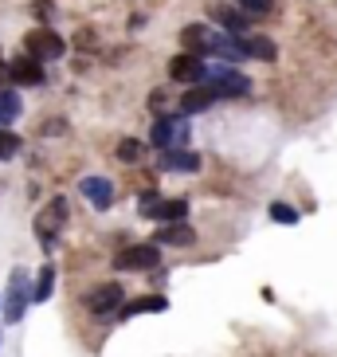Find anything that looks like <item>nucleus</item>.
Listing matches in <instances>:
<instances>
[{
    "label": "nucleus",
    "instance_id": "23",
    "mask_svg": "<svg viewBox=\"0 0 337 357\" xmlns=\"http://www.w3.org/2000/svg\"><path fill=\"white\" fill-rule=\"evenodd\" d=\"M271 220L274 224H298L302 216H298V208H290V204H283V200H274L271 204Z\"/></svg>",
    "mask_w": 337,
    "mask_h": 357
},
{
    "label": "nucleus",
    "instance_id": "22",
    "mask_svg": "<svg viewBox=\"0 0 337 357\" xmlns=\"http://www.w3.org/2000/svg\"><path fill=\"white\" fill-rule=\"evenodd\" d=\"M247 52H251L255 59H274V43L263 40V36H247Z\"/></svg>",
    "mask_w": 337,
    "mask_h": 357
},
{
    "label": "nucleus",
    "instance_id": "16",
    "mask_svg": "<svg viewBox=\"0 0 337 357\" xmlns=\"http://www.w3.org/2000/svg\"><path fill=\"white\" fill-rule=\"evenodd\" d=\"M216 98H220V95H216L208 83H201V86H192L189 95L180 98V110H185V114H196V110H208Z\"/></svg>",
    "mask_w": 337,
    "mask_h": 357
},
{
    "label": "nucleus",
    "instance_id": "13",
    "mask_svg": "<svg viewBox=\"0 0 337 357\" xmlns=\"http://www.w3.org/2000/svg\"><path fill=\"white\" fill-rule=\"evenodd\" d=\"M192 240H196V231H192V224H185V220L165 224V228L157 231V243H161V248H189Z\"/></svg>",
    "mask_w": 337,
    "mask_h": 357
},
{
    "label": "nucleus",
    "instance_id": "17",
    "mask_svg": "<svg viewBox=\"0 0 337 357\" xmlns=\"http://www.w3.org/2000/svg\"><path fill=\"white\" fill-rule=\"evenodd\" d=\"M212 20L224 24V32H235V36L247 32V16L235 12V8H228V4H212Z\"/></svg>",
    "mask_w": 337,
    "mask_h": 357
},
{
    "label": "nucleus",
    "instance_id": "3",
    "mask_svg": "<svg viewBox=\"0 0 337 357\" xmlns=\"http://www.w3.org/2000/svg\"><path fill=\"white\" fill-rule=\"evenodd\" d=\"M63 220H67V200L55 197L52 204L36 216V236H40L43 248H52V243H55V236H59V228H63Z\"/></svg>",
    "mask_w": 337,
    "mask_h": 357
},
{
    "label": "nucleus",
    "instance_id": "19",
    "mask_svg": "<svg viewBox=\"0 0 337 357\" xmlns=\"http://www.w3.org/2000/svg\"><path fill=\"white\" fill-rule=\"evenodd\" d=\"M20 110H24V102L12 91H0V130L8 126V122H16L20 118Z\"/></svg>",
    "mask_w": 337,
    "mask_h": 357
},
{
    "label": "nucleus",
    "instance_id": "10",
    "mask_svg": "<svg viewBox=\"0 0 337 357\" xmlns=\"http://www.w3.org/2000/svg\"><path fill=\"white\" fill-rule=\"evenodd\" d=\"M212 55H220L224 63H243L251 52H247V40H240L232 32H220V36H212Z\"/></svg>",
    "mask_w": 337,
    "mask_h": 357
},
{
    "label": "nucleus",
    "instance_id": "18",
    "mask_svg": "<svg viewBox=\"0 0 337 357\" xmlns=\"http://www.w3.org/2000/svg\"><path fill=\"white\" fill-rule=\"evenodd\" d=\"M52 291H55V267H52V263H43L40 275H36L32 298H36V303H47V298H52Z\"/></svg>",
    "mask_w": 337,
    "mask_h": 357
},
{
    "label": "nucleus",
    "instance_id": "7",
    "mask_svg": "<svg viewBox=\"0 0 337 357\" xmlns=\"http://www.w3.org/2000/svg\"><path fill=\"white\" fill-rule=\"evenodd\" d=\"M28 55H36L40 63H47V59H59V55H63V40H59L52 28H36V32L28 36Z\"/></svg>",
    "mask_w": 337,
    "mask_h": 357
},
{
    "label": "nucleus",
    "instance_id": "12",
    "mask_svg": "<svg viewBox=\"0 0 337 357\" xmlns=\"http://www.w3.org/2000/svg\"><path fill=\"white\" fill-rule=\"evenodd\" d=\"M165 173H201V153H189V149H161L157 161Z\"/></svg>",
    "mask_w": 337,
    "mask_h": 357
},
{
    "label": "nucleus",
    "instance_id": "15",
    "mask_svg": "<svg viewBox=\"0 0 337 357\" xmlns=\"http://www.w3.org/2000/svg\"><path fill=\"white\" fill-rule=\"evenodd\" d=\"M146 216H153V220H165V224H177L189 216V200H161V204H153V208H146Z\"/></svg>",
    "mask_w": 337,
    "mask_h": 357
},
{
    "label": "nucleus",
    "instance_id": "2",
    "mask_svg": "<svg viewBox=\"0 0 337 357\" xmlns=\"http://www.w3.org/2000/svg\"><path fill=\"white\" fill-rule=\"evenodd\" d=\"M28 303H36V298H32V287H28V271H24V267H12L8 303H4V314H8V322H20L24 310H28Z\"/></svg>",
    "mask_w": 337,
    "mask_h": 357
},
{
    "label": "nucleus",
    "instance_id": "5",
    "mask_svg": "<svg viewBox=\"0 0 337 357\" xmlns=\"http://www.w3.org/2000/svg\"><path fill=\"white\" fill-rule=\"evenodd\" d=\"M185 137H189V122H185V118H157L149 142H153L157 149H177Z\"/></svg>",
    "mask_w": 337,
    "mask_h": 357
},
{
    "label": "nucleus",
    "instance_id": "24",
    "mask_svg": "<svg viewBox=\"0 0 337 357\" xmlns=\"http://www.w3.org/2000/svg\"><path fill=\"white\" fill-rule=\"evenodd\" d=\"M16 153H20V137L12 130H0V161H12Z\"/></svg>",
    "mask_w": 337,
    "mask_h": 357
},
{
    "label": "nucleus",
    "instance_id": "20",
    "mask_svg": "<svg viewBox=\"0 0 337 357\" xmlns=\"http://www.w3.org/2000/svg\"><path fill=\"white\" fill-rule=\"evenodd\" d=\"M141 158H146V146H141L137 137H126V142H118V161H122V165H137Z\"/></svg>",
    "mask_w": 337,
    "mask_h": 357
},
{
    "label": "nucleus",
    "instance_id": "1",
    "mask_svg": "<svg viewBox=\"0 0 337 357\" xmlns=\"http://www.w3.org/2000/svg\"><path fill=\"white\" fill-rule=\"evenodd\" d=\"M204 83H208L220 98H240V95H247V91H251L247 75H240L232 63H224V67H208V71H204Z\"/></svg>",
    "mask_w": 337,
    "mask_h": 357
},
{
    "label": "nucleus",
    "instance_id": "9",
    "mask_svg": "<svg viewBox=\"0 0 337 357\" xmlns=\"http://www.w3.org/2000/svg\"><path fill=\"white\" fill-rule=\"evenodd\" d=\"M79 192H83V197L91 200V208H98V212H106L114 204V185L106 177H83L79 181Z\"/></svg>",
    "mask_w": 337,
    "mask_h": 357
},
{
    "label": "nucleus",
    "instance_id": "8",
    "mask_svg": "<svg viewBox=\"0 0 337 357\" xmlns=\"http://www.w3.org/2000/svg\"><path fill=\"white\" fill-rule=\"evenodd\" d=\"M8 79L16 86H40L43 83V63L36 59V55H20V59L8 63Z\"/></svg>",
    "mask_w": 337,
    "mask_h": 357
},
{
    "label": "nucleus",
    "instance_id": "6",
    "mask_svg": "<svg viewBox=\"0 0 337 357\" xmlns=\"http://www.w3.org/2000/svg\"><path fill=\"white\" fill-rule=\"evenodd\" d=\"M204 55H192V52H180L173 63H168V79L177 83H204Z\"/></svg>",
    "mask_w": 337,
    "mask_h": 357
},
{
    "label": "nucleus",
    "instance_id": "14",
    "mask_svg": "<svg viewBox=\"0 0 337 357\" xmlns=\"http://www.w3.org/2000/svg\"><path fill=\"white\" fill-rule=\"evenodd\" d=\"M180 43H185V52H192V55H212V32L204 24H189V28L180 32Z\"/></svg>",
    "mask_w": 337,
    "mask_h": 357
},
{
    "label": "nucleus",
    "instance_id": "21",
    "mask_svg": "<svg viewBox=\"0 0 337 357\" xmlns=\"http://www.w3.org/2000/svg\"><path fill=\"white\" fill-rule=\"evenodd\" d=\"M141 310H168V303L161 298V294H153V298H137V303L122 306V318H134V314H141Z\"/></svg>",
    "mask_w": 337,
    "mask_h": 357
},
{
    "label": "nucleus",
    "instance_id": "26",
    "mask_svg": "<svg viewBox=\"0 0 337 357\" xmlns=\"http://www.w3.org/2000/svg\"><path fill=\"white\" fill-rule=\"evenodd\" d=\"M4 79H8V67H4V63H0V83H4Z\"/></svg>",
    "mask_w": 337,
    "mask_h": 357
},
{
    "label": "nucleus",
    "instance_id": "4",
    "mask_svg": "<svg viewBox=\"0 0 337 357\" xmlns=\"http://www.w3.org/2000/svg\"><path fill=\"white\" fill-rule=\"evenodd\" d=\"M161 243H137V248H126V252L114 255V267L118 271H149V267H157L161 255H157Z\"/></svg>",
    "mask_w": 337,
    "mask_h": 357
},
{
    "label": "nucleus",
    "instance_id": "25",
    "mask_svg": "<svg viewBox=\"0 0 337 357\" xmlns=\"http://www.w3.org/2000/svg\"><path fill=\"white\" fill-rule=\"evenodd\" d=\"M240 4H243L247 12H271V4H274V0H240Z\"/></svg>",
    "mask_w": 337,
    "mask_h": 357
},
{
    "label": "nucleus",
    "instance_id": "11",
    "mask_svg": "<svg viewBox=\"0 0 337 357\" xmlns=\"http://www.w3.org/2000/svg\"><path fill=\"white\" fill-rule=\"evenodd\" d=\"M86 306H91V314H110L114 306H122V287L118 283H102V287H95V291L86 294Z\"/></svg>",
    "mask_w": 337,
    "mask_h": 357
}]
</instances>
